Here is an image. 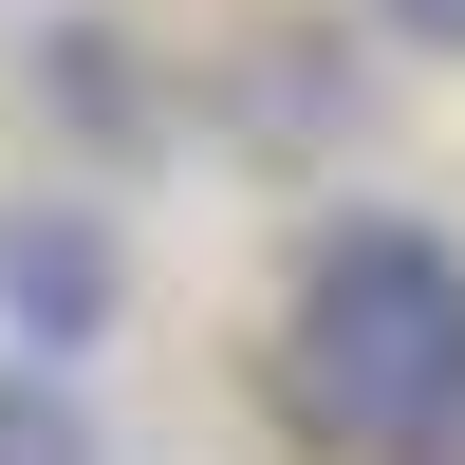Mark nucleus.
<instances>
[{
  "mask_svg": "<svg viewBox=\"0 0 465 465\" xmlns=\"http://www.w3.org/2000/svg\"><path fill=\"white\" fill-rule=\"evenodd\" d=\"M280 410L335 465H465V242L410 205H354L298 242Z\"/></svg>",
  "mask_w": 465,
  "mask_h": 465,
  "instance_id": "nucleus-1",
  "label": "nucleus"
},
{
  "mask_svg": "<svg viewBox=\"0 0 465 465\" xmlns=\"http://www.w3.org/2000/svg\"><path fill=\"white\" fill-rule=\"evenodd\" d=\"M112 317H131V242H112V205H74V186H37V205H0V354H112Z\"/></svg>",
  "mask_w": 465,
  "mask_h": 465,
  "instance_id": "nucleus-2",
  "label": "nucleus"
},
{
  "mask_svg": "<svg viewBox=\"0 0 465 465\" xmlns=\"http://www.w3.org/2000/svg\"><path fill=\"white\" fill-rule=\"evenodd\" d=\"M0 465H112V429L74 410L56 354H0Z\"/></svg>",
  "mask_w": 465,
  "mask_h": 465,
  "instance_id": "nucleus-3",
  "label": "nucleus"
},
{
  "mask_svg": "<svg viewBox=\"0 0 465 465\" xmlns=\"http://www.w3.org/2000/svg\"><path fill=\"white\" fill-rule=\"evenodd\" d=\"M372 19H391L410 56H465V0H372Z\"/></svg>",
  "mask_w": 465,
  "mask_h": 465,
  "instance_id": "nucleus-4",
  "label": "nucleus"
}]
</instances>
